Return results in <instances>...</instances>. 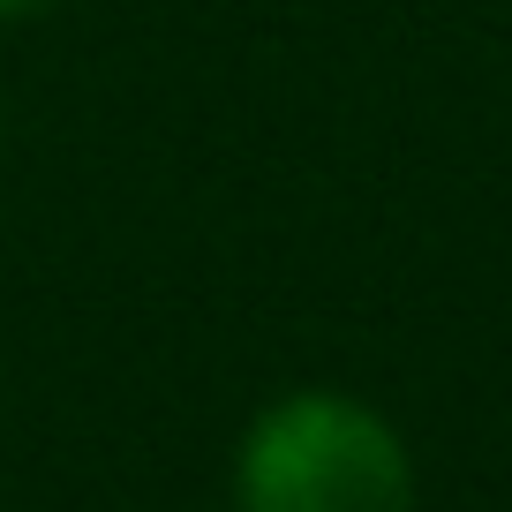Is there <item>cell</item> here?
<instances>
[{"mask_svg":"<svg viewBox=\"0 0 512 512\" xmlns=\"http://www.w3.org/2000/svg\"><path fill=\"white\" fill-rule=\"evenodd\" d=\"M234 497L241 512H415V467L362 400L294 392L249 422Z\"/></svg>","mask_w":512,"mask_h":512,"instance_id":"cell-1","label":"cell"},{"mask_svg":"<svg viewBox=\"0 0 512 512\" xmlns=\"http://www.w3.org/2000/svg\"><path fill=\"white\" fill-rule=\"evenodd\" d=\"M38 8H53V0H0V23H16V16H38Z\"/></svg>","mask_w":512,"mask_h":512,"instance_id":"cell-2","label":"cell"}]
</instances>
